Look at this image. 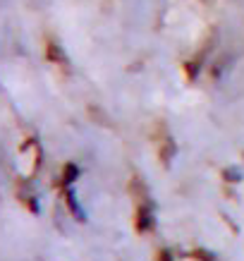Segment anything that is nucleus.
Segmentation results:
<instances>
[{"label": "nucleus", "instance_id": "nucleus-1", "mask_svg": "<svg viewBox=\"0 0 244 261\" xmlns=\"http://www.w3.org/2000/svg\"><path fill=\"white\" fill-rule=\"evenodd\" d=\"M137 228L142 230H151L153 228V214H151V208L149 206H142L139 208V221H137Z\"/></svg>", "mask_w": 244, "mask_h": 261}, {"label": "nucleus", "instance_id": "nucleus-2", "mask_svg": "<svg viewBox=\"0 0 244 261\" xmlns=\"http://www.w3.org/2000/svg\"><path fill=\"white\" fill-rule=\"evenodd\" d=\"M67 204H70V211H72V214L77 216V221H87V211H84V208L79 206L74 190H67Z\"/></svg>", "mask_w": 244, "mask_h": 261}, {"label": "nucleus", "instance_id": "nucleus-3", "mask_svg": "<svg viewBox=\"0 0 244 261\" xmlns=\"http://www.w3.org/2000/svg\"><path fill=\"white\" fill-rule=\"evenodd\" d=\"M79 177V168L74 163H67L63 170V185H72V182Z\"/></svg>", "mask_w": 244, "mask_h": 261}]
</instances>
